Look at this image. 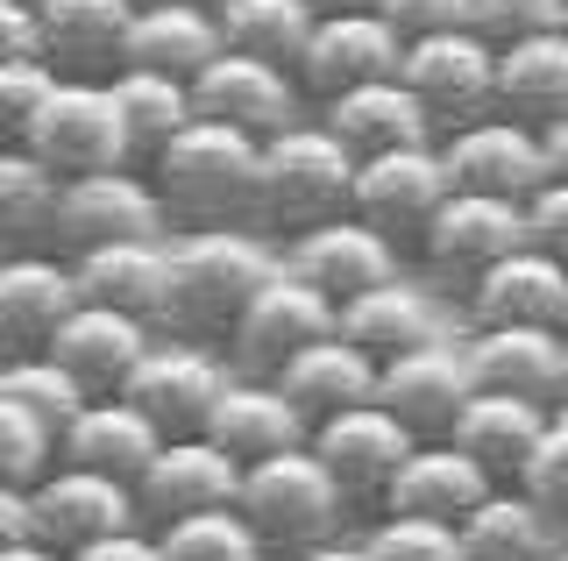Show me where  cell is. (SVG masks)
<instances>
[{"label":"cell","instance_id":"1","mask_svg":"<svg viewBox=\"0 0 568 561\" xmlns=\"http://www.w3.org/2000/svg\"><path fill=\"white\" fill-rule=\"evenodd\" d=\"M271 277H277V256L248 227H192V235H171L164 335L206 341L227 356V335L242 327V313L256 306V292Z\"/></svg>","mask_w":568,"mask_h":561},{"label":"cell","instance_id":"2","mask_svg":"<svg viewBox=\"0 0 568 561\" xmlns=\"http://www.w3.org/2000/svg\"><path fill=\"white\" fill-rule=\"evenodd\" d=\"M150 185L178 235H192V227H248L263 214V143L242 129H221V121H192L150 164Z\"/></svg>","mask_w":568,"mask_h":561},{"label":"cell","instance_id":"3","mask_svg":"<svg viewBox=\"0 0 568 561\" xmlns=\"http://www.w3.org/2000/svg\"><path fill=\"white\" fill-rule=\"evenodd\" d=\"M355 171H363V156L327 121H298V129L263 143V214L256 221L277 227L284 242L342 221L355 206Z\"/></svg>","mask_w":568,"mask_h":561},{"label":"cell","instance_id":"4","mask_svg":"<svg viewBox=\"0 0 568 561\" xmlns=\"http://www.w3.org/2000/svg\"><path fill=\"white\" fill-rule=\"evenodd\" d=\"M235 512L256 526V540L271 548V561H292L306 548L342 540L355 504L342 498V483L327 477V462H320L313 448H292V455H271V462L242 469Z\"/></svg>","mask_w":568,"mask_h":561},{"label":"cell","instance_id":"5","mask_svg":"<svg viewBox=\"0 0 568 561\" xmlns=\"http://www.w3.org/2000/svg\"><path fill=\"white\" fill-rule=\"evenodd\" d=\"M227 384H235V363H227L221 348L156 335V348L142 356V370L129 377L121 398H129L164 441H192V434H206V419L227 398Z\"/></svg>","mask_w":568,"mask_h":561},{"label":"cell","instance_id":"6","mask_svg":"<svg viewBox=\"0 0 568 561\" xmlns=\"http://www.w3.org/2000/svg\"><path fill=\"white\" fill-rule=\"evenodd\" d=\"M22 150L58 185L135 164L129 135H121V114H114V93H106V85H79V79H58V93L43 100V114H36V129H29Z\"/></svg>","mask_w":568,"mask_h":561},{"label":"cell","instance_id":"7","mask_svg":"<svg viewBox=\"0 0 568 561\" xmlns=\"http://www.w3.org/2000/svg\"><path fill=\"white\" fill-rule=\"evenodd\" d=\"M327 335H342V306L277 263V277L256 292V306H248L242 327L227 335V363H235V377H263V384H271L284 363L306 356V348L327 341Z\"/></svg>","mask_w":568,"mask_h":561},{"label":"cell","instance_id":"8","mask_svg":"<svg viewBox=\"0 0 568 561\" xmlns=\"http://www.w3.org/2000/svg\"><path fill=\"white\" fill-rule=\"evenodd\" d=\"M455 200V178L440 164V143H413V150H384L363 156L355 171V221H369L377 235H390L398 249H419V235L434 227V214Z\"/></svg>","mask_w":568,"mask_h":561},{"label":"cell","instance_id":"9","mask_svg":"<svg viewBox=\"0 0 568 561\" xmlns=\"http://www.w3.org/2000/svg\"><path fill=\"white\" fill-rule=\"evenodd\" d=\"M106 242H171V214L156 200L150 171H100L58 192V256H85Z\"/></svg>","mask_w":568,"mask_h":561},{"label":"cell","instance_id":"10","mask_svg":"<svg viewBox=\"0 0 568 561\" xmlns=\"http://www.w3.org/2000/svg\"><path fill=\"white\" fill-rule=\"evenodd\" d=\"M405 85L426 108L440 135L469 129V121L497 114V50L476 37V29H448V37H426V43H405Z\"/></svg>","mask_w":568,"mask_h":561},{"label":"cell","instance_id":"11","mask_svg":"<svg viewBox=\"0 0 568 561\" xmlns=\"http://www.w3.org/2000/svg\"><path fill=\"white\" fill-rule=\"evenodd\" d=\"M135 14H142V0H36L43 64L79 85H114L129 72Z\"/></svg>","mask_w":568,"mask_h":561},{"label":"cell","instance_id":"12","mask_svg":"<svg viewBox=\"0 0 568 561\" xmlns=\"http://www.w3.org/2000/svg\"><path fill=\"white\" fill-rule=\"evenodd\" d=\"M306 448L327 462V477L342 483V498L355 504V512H384L390 483H398L405 455H413L419 441H413V434H405L384 406H355V412L320 419Z\"/></svg>","mask_w":568,"mask_h":561},{"label":"cell","instance_id":"13","mask_svg":"<svg viewBox=\"0 0 568 561\" xmlns=\"http://www.w3.org/2000/svg\"><path fill=\"white\" fill-rule=\"evenodd\" d=\"M192 114L221 121V129H242V135H256V143H271V135H284V129L306 121V93H298V79L284 72V64L221 50V58L192 79Z\"/></svg>","mask_w":568,"mask_h":561},{"label":"cell","instance_id":"14","mask_svg":"<svg viewBox=\"0 0 568 561\" xmlns=\"http://www.w3.org/2000/svg\"><path fill=\"white\" fill-rule=\"evenodd\" d=\"M440 164H448L455 192H490V200H532L555 171H547V135L511 114H484L469 129L440 135Z\"/></svg>","mask_w":568,"mask_h":561},{"label":"cell","instance_id":"15","mask_svg":"<svg viewBox=\"0 0 568 561\" xmlns=\"http://www.w3.org/2000/svg\"><path fill=\"white\" fill-rule=\"evenodd\" d=\"M511 249H526V206L519 200H490V192H455L434 214V227L419 235V256L434 277H455L462 292L484 271H497Z\"/></svg>","mask_w":568,"mask_h":561},{"label":"cell","instance_id":"16","mask_svg":"<svg viewBox=\"0 0 568 561\" xmlns=\"http://www.w3.org/2000/svg\"><path fill=\"white\" fill-rule=\"evenodd\" d=\"M29 512H36V540L58 548V554H79L106 533L142 526L135 483H114V477H100V469H71V462H58L29 490Z\"/></svg>","mask_w":568,"mask_h":561},{"label":"cell","instance_id":"17","mask_svg":"<svg viewBox=\"0 0 568 561\" xmlns=\"http://www.w3.org/2000/svg\"><path fill=\"white\" fill-rule=\"evenodd\" d=\"M398 72H405V37L369 8V14H327L313 29V43H306L292 79L306 100L327 108V100L355 93V85H377V79H398Z\"/></svg>","mask_w":568,"mask_h":561},{"label":"cell","instance_id":"18","mask_svg":"<svg viewBox=\"0 0 568 561\" xmlns=\"http://www.w3.org/2000/svg\"><path fill=\"white\" fill-rule=\"evenodd\" d=\"M79 277H71V256L43 249V256H8L0 263V356H50L64 335V320L79 313Z\"/></svg>","mask_w":568,"mask_h":561},{"label":"cell","instance_id":"19","mask_svg":"<svg viewBox=\"0 0 568 561\" xmlns=\"http://www.w3.org/2000/svg\"><path fill=\"white\" fill-rule=\"evenodd\" d=\"M462 363L476 391L532 398V406L568 398V327H469Z\"/></svg>","mask_w":568,"mask_h":561},{"label":"cell","instance_id":"20","mask_svg":"<svg viewBox=\"0 0 568 561\" xmlns=\"http://www.w3.org/2000/svg\"><path fill=\"white\" fill-rule=\"evenodd\" d=\"M242 498V462L235 455H221L206 441V434H192V441H164L156 448V462L135 477V504H142V526H178L192 512H227V504Z\"/></svg>","mask_w":568,"mask_h":561},{"label":"cell","instance_id":"21","mask_svg":"<svg viewBox=\"0 0 568 561\" xmlns=\"http://www.w3.org/2000/svg\"><path fill=\"white\" fill-rule=\"evenodd\" d=\"M398 242L377 235L369 221H327V227H313V235H298V242H284V271L292 277H306L313 292H327L334 306H348V299H363V292H377L398 277Z\"/></svg>","mask_w":568,"mask_h":561},{"label":"cell","instance_id":"22","mask_svg":"<svg viewBox=\"0 0 568 561\" xmlns=\"http://www.w3.org/2000/svg\"><path fill=\"white\" fill-rule=\"evenodd\" d=\"M469 398H476L469 363H462V348H448V341L413 348V356H398V363L377 370V406L398 419L413 441H448Z\"/></svg>","mask_w":568,"mask_h":561},{"label":"cell","instance_id":"23","mask_svg":"<svg viewBox=\"0 0 568 561\" xmlns=\"http://www.w3.org/2000/svg\"><path fill=\"white\" fill-rule=\"evenodd\" d=\"M462 299H469L476 327H568V263L526 242L497 271L476 277Z\"/></svg>","mask_w":568,"mask_h":561},{"label":"cell","instance_id":"24","mask_svg":"<svg viewBox=\"0 0 568 561\" xmlns=\"http://www.w3.org/2000/svg\"><path fill=\"white\" fill-rule=\"evenodd\" d=\"M71 277H79V299L129 313V320H150L164 335V292H171V242H106V249L71 256Z\"/></svg>","mask_w":568,"mask_h":561},{"label":"cell","instance_id":"25","mask_svg":"<svg viewBox=\"0 0 568 561\" xmlns=\"http://www.w3.org/2000/svg\"><path fill=\"white\" fill-rule=\"evenodd\" d=\"M206 441L221 448V455H235L242 469H256V462H271V455L306 448L313 427H306V412H298L292 398L277 391V384L235 377V384H227V398H221V406H213V419H206Z\"/></svg>","mask_w":568,"mask_h":561},{"label":"cell","instance_id":"26","mask_svg":"<svg viewBox=\"0 0 568 561\" xmlns=\"http://www.w3.org/2000/svg\"><path fill=\"white\" fill-rule=\"evenodd\" d=\"M150 348H156V327L150 320H129V313H106V306H79L64 320V335H58L50 356H58L93 398H121Z\"/></svg>","mask_w":568,"mask_h":561},{"label":"cell","instance_id":"27","mask_svg":"<svg viewBox=\"0 0 568 561\" xmlns=\"http://www.w3.org/2000/svg\"><path fill=\"white\" fill-rule=\"evenodd\" d=\"M497 490V477L476 455H462L455 441H419L405 455L398 483H390L384 512H405V519H440V526H462Z\"/></svg>","mask_w":568,"mask_h":561},{"label":"cell","instance_id":"28","mask_svg":"<svg viewBox=\"0 0 568 561\" xmlns=\"http://www.w3.org/2000/svg\"><path fill=\"white\" fill-rule=\"evenodd\" d=\"M547 427H555V406L505 398V391H476L469 406H462V419H455L448 441H455L462 455H476V462H484L497 483H519V469L532 462V448L547 441Z\"/></svg>","mask_w":568,"mask_h":561},{"label":"cell","instance_id":"29","mask_svg":"<svg viewBox=\"0 0 568 561\" xmlns=\"http://www.w3.org/2000/svg\"><path fill=\"white\" fill-rule=\"evenodd\" d=\"M334 135L355 150V156H384V150H413V143H440V129L426 121V108L413 100L405 79H377V85H355V93L327 100L320 108Z\"/></svg>","mask_w":568,"mask_h":561},{"label":"cell","instance_id":"30","mask_svg":"<svg viewBox=\"0 0 568 561\" xmlns=\"http://www.w3.org/2000/svg\"><path fill=\"white\" fill-rule=\"evenodd\" d=\"M271 384L306 412V427H320V419H334V412H355V406H377V363L342 335H327V341H313L306 356H292Z\"/></svg>","mask_w":568,"mask_h":561},{"label":"cell","instance_id":"31","mask_svg":"<svg viewBox=\"0 0 568 561\" xmlns=\"http://www.w3.org/2000/svg\"><path fill=\"white\" fill-rule=\"evenodd\" d=\"M156 448H164V434L142 419L129 398H93L79 419L64 427V441H58V462L71 469H100V477H114V483H135L142 469L156 462Z\"/></svg>","mask_w":568,"mask_h":561},{"label":"cell","instance_id":"32","mask_svg":"<svg viewBox=\"0 0 568 561\" xmlns=\"http://www.w3.org/2000/svg\"><path fill=\"white\" fill-rule=\"evenodd\" d=\"M342 341H355L369 363H398L413 356V348H434L440 341V320H434V299H426L419 285H405V277H390V285L363 292V299L342 306Z\"/></svg>","mask_w":568,"mask_h":561},{"label":"cell","instance_id":"33","mask_svg":"<svg viewBox=\"0 0 568 561\" xmlns=\"http://www.w3.org/2000/svg\"><path fill=\"white\" fill-rule=\"evenodd\" d=\"M497 114L526 121L540 135L568 121V29L497 50Z\"/></svg>","mask_w":568,"mask_h":561},{"label":"cell","instance_id":"34","mask_svg":"<svg viewBox=\"0 0 568 561\" xmlns=\"http://www.w3.org/2000/svg\"><path fill=\"white\" fill-rule=\"evenodd\" d=\"M221 14L200 8H150L142 0L135 37H129V72H164V79H200L213 58H221Z\"/></svg>","mask_w":568,"mask_h":561},{"label":"cell","instance_id":"35","mask_svg":"<svg viewBox=\"0 0 568 561\" xmlns=\"http://www.w3.org/2000/svg\"><path fill=\"white\" fill-rule=\"evenodd\" d=\"M106 93H114V114H121V135H129L135 171H150L156 156L200 121V114H192V85L164 79V72H121Z\"/></svg>","mask_w":568,"mask_h":561},{"label":"cell","instance_id":"36","mask_svg":"<svg viewBox=\"0 0 568 561\" xmlns=\"http://www.w3.org/2000/svg\"><path fill=\"white\" fill-rule=\"evenodd\" d=\"M455 533H462V561H540V554H555L561 526L547 519L519 483H497Z\"/></svg>","mask_w":568,"mask_h":561},{"label":"cell","instance_id":"37","mask_svg":"<svg viewBox=\"0 0 568 561\" xmlns=\"http://www.w3.org/2000/svg\"><path fill=\"white\" fill-rule=\"evenodd\" d=\"M58 192L29 150H0V263L58 249Z\"/></svg>","mask_w":568,"mask_h":561},{"label":"cell","instance_id":"38","mask_svg":"<svg viewBox=\"0 0 568 561\" xmlns=\"http://www.w3.org/2000/svg\"><path fill=\"white\" fill-rule=\"evenodd\" d=\"M313 29L320 14L306 0H227L221 8V43L235 58H263V64H284V72H298Z\"/></svg>","mask_w":568,"mask_h":561},{"label":"cell","instance_id":"39","mask_svg":"<svg viewBox=\"0 0 568 561\" xmlns=\"http://www.w3.org/2000/svg\"><path fill=\"white\" fill-rule=\"evenodd\" d=\"M0 391H8L43 434H58V441H64L71 419L93 406V391H85V384L71 377L58 356H22V363H8V370H0Z\"/></svg>","mask_w":568,"mask_h":561},{"label":"cell","instance_id":"40","mask_svg":"<svg viewBox=\"0 0 568 561\" xmlns=\"http://www.w3.org/2000/svg\"><path fill=\"white\" fill-rule=\"evenodd\" d=\"M156 540H164V561H271V548L256 540V526H248L235 504H227V512H192L178 526H156Z\"/></svg>","mask_w":568,"mask_h":561},{"label":"cell","instance_id":"41","mask_svg":"<svg viewBox=\"0 0 568 561\" xmlns=\"http://www.w3.org/2000/svg\"><path fill=\"white\" fill-rule=\"evenodd\" d=\"M369 561H462V533L440 519H405V512H377L363 533Z\"/></svg>","mask_w":568,"mask_h":561},{"label":"cell","instance_id":"42","mask_svg":"<svg viewBox=\"0 0 568 561\" xmlns=\"http://www.w3.org/2000/svg\"><path fill=\"white\" fill-rule=\"evenodd\" d=\"M469 29L490 50H511V43H532V37H561L568 0H469Z\"/></svg>","mask_w":568,"mask_h":561},{"label":"cell","instance_id":"43","mask_svg":"<svg viewBox=\"0 0 568 561\" xmlns=\"http://www.w3.org/2000/svg\"><path fill=\"white\" fill-rule=\"evenodd\" d=\"M50 469H58V434H43L8 391H0V483L36 490Z\"/></svg>","mask_w":568,"mask_h":561},{"label":"cell","instance_id":"44","mask_svg":"<svg viewBox=\"0 0 568 561\" xmlns=\"http://www.w3.org/2000/svg\"><path fill=\"white\" fill-rule=\"evenodd\" d=\"M58 93V72L43 58H22V64H0V150H22L43 100Z\"/></svg>","mask_w":568,"mask_h":561},{"label":"cell","instance_id":"45","mask_svg":"<svg viewBox=\"0 0 568 561\" xmlns=\"http://www.w3.org/2000/svg\"><path fill=\"white\" fill-rule=\"evenodd\" d=\"M519 490H526V498L540 504L555 526H568V427H561V419L547 427V441L532 448V462L519 469Z\"/></svg>","mask_w":568,"mask_h":561},{"label":"cell","instance_id":"46","mask_svg":"<svg viewBox=\"0 0 568 561\" xmlns=\"http://www.w3.org/2000/svg\"><path fill=\"white\" fill-rule=\"evenodd\" d=\"M377 14L398 29L405 43L448 37V29H469V0H377Z\"/></svg>","mask_w":568,"mask_h":561},{"label":"cell","instance_id":"47","mask_svg":"<svg viewBox=\"0 0 568 561\" xmlns=\"http://www.w3.org/2000/svg\"><path fill=\"white\" fill-rule=\"evenodd\" d=\"M526 242L547 249L555 263H568V178H547L526 200Z\"/></svg>","mask_w":568,"mask_h":561},{"label":"cell","instance_id":"48","mask_svg":"<svg viewBox=\"0 0 568 561\" xmlns=\"http://www.w3.org/2000/svg\"><path fill=\"white\" fill-rule=\"evenodd\" d=\"M64 561H164V540L150 526H129V533H106V540H93V548H79Z\"/></svg>","mask_w":568,"mask_h":561},{"label":"cell","instance_id":"49","mask_svg":"<svg viewBox=\"0 0 568 561\" xmlns=\"http://www.w3.org/2000/svg\"><path fill=\"white\" fill-rule=\"evenodd\" d=\"M22 58H43L36 8H22V0H0V64H22Z\"/></svg>","mask_w":568,"mask_h":561},{"label":"cell","instance_id":"50","mask_svg":"<svg viewBox=\"0 0 568 561\" xmlns=\"http://www.w3.org/2000/svg\"><path fill=\"white\" fill-rule=\"evenodd\" d=\"M36 533V512H29V490L0 483V548H14V540Z\"/></svg>","mask_w":568,"mask_h":561},{"label":"cell","instance_id":"51","mask_svg":"<svg viewBox=\"0 0 568 561\" xmlns=\"http://www.w3.org/2000/svg\"><path fill=\"white\" fill-rule=\"evenodd\" d=\"M292 561H369V554H363V540L342 533V540H327V548H306V554H292Z\"/></svg>","mask_w":568,"mask_h":561},{"label":"cell","instance_id":"52","mask_svg":"<svg viewBox=\"0 0 568 561\" xmlns=\"http://www.w3.org/2000/svg\"><path fill=\"white\" fill-rule=\"evenodd\" d=\"M0 561H64V554H58V548H43V540L29 533V540H14V548H0Z\"/></svg>","mask_w":568,"mask_h":561},{"label":"cell","instance_id":"53","mask_svg":"<svg viewBox=\"0 0 568 561\" xmlns=\"http://www.w3.org/2000/svg\"><path fill=\"white\" fill-rule=\"evenodd\" d=\"M547 171L568 178V121H561V129H547Z\"/></svg>","mask_w":568,"mask_h":561},{"label":"cell","instance_id":"54","mask_svg":"<svg viewBox=\"0 0 568 561\" xmlns=\"http://www.w3.org/2000/svg\"><path fill=\"white\" fill-rule=\"evenodd\" d=\"M306 8L320 14V22H327V14H369L377 0H306Z\"/></svg>","mask_w":568,"mask_h":561},{"label":"cell","instance_id":"55","mask_svg":"<svg viewBox=\"0 0 568 561\" xmlns=\"http://www.w3.org/2000/svg\"><path fill=\"white\" fill-rule=\"evenodd\" d=\"M150 8H200V14H221L227 0H150Z\"/></svg>","mask_w":568,"mask_h":561},{"label":"cell","instance_id":"56","mask_svg":"<svg viewBox=\"0 0 568 561\" xmlns=\"http://www.w3.org/2000/svg\"><path fill=\"white\" fill-rule=\"evenodd\" d=\"M555 419H561V427H568V398H561V406H555Z\"/></svg>","mask_w":568,"mask_h":561},{"label":"cell","instance_id":"57","mask_svg":"<svg viewBox=\"0 0 568 561\" xmlns=\"http://www.w3.org/2000/svg\"><path fill=\"white\" fill-rule=\"evenodd\" d=\"M540 561H568V554H561V548H555V554H540Z\"/></svg>","mask_w":568,"mask_h":561},{"label":"cell","instance_id":"58","mask_svg":"<svg viewBox=\"0 0 568 561\" xmlns=\"http://www.w3.org/2000/svg\"><path fill=\"white\" fill-rule=\"evenodd\" d=\"M0 370H8V356H0Z\"/></svg>","mask_w":568,"mask_h":561},{"label":"cell","instance_id":"59","mask_svg":"<svg viewBox=\"0 0 568 561\" xmlns=\"http://www.w3.org/2000/svg\"><path fill=\"white\" fill-rule=\"evenodd\" d=\"M22 8H36V0H22Z\"/></svg>","mask_w":568,"mask_h":561}]
</instances>
